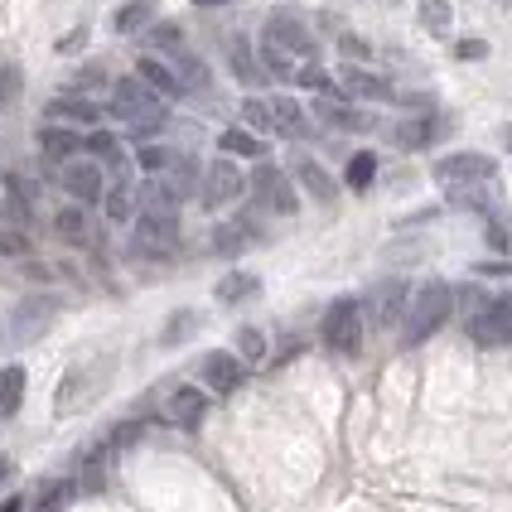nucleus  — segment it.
Listing matches in <instances>:
<instances>
[{"instance_id": "nucleus-1", "label": "nucleus", "mask_w": 512, "mask_h": 512, "mask_svg": "<svg viewBox=\"0 0 512 512\" xmlns=\"http://www.w3.org/2000/svg\"><path fill=\"white\" fill-rule=\"evenodd\" d=\"M112 116L116 121H126L131 136H136L141 145H150V136L170 121V107H165L141 78H121V83H112Z\"/></svg>"}, {"instance_id": "nucleus-2", "label": "nucleus", "mask_w": 512, "mask_h": 512, "mask_svg": "<svg viewBox=\"0 0 512 512\" xmlns=\"http://www.w3.org/2000/svg\"><path fill=\"white\" fill-rule=\"evenodd\" d=\"M450 314H455V290L445 281H426L411 300H406V319H401V339H406V348H416V343H426L435 329H445Z\"/></svg>"}, {"instance_id": "nucleus-3", "label": "nucleus", "mask_w": 512, "mask_h": 512, "mask_svg": "<svg viewBox=\"0 0 512 512\" xmlns=\"http://www.w3.org/2000/svg\"><path fill=\"white\" fill-rule=\"evenodd\" d=\"M63 300L58 295H25L20 305H10V314L0 319V348H25V343L44 339L49 324L58 319Z\"/></svg>"}, {"instance_id": "nucleus-4", "label": "nucleus", "mask_w": 512, "mask_h": 512, "mask_svg": "<svg viewBox=\"0 0 512 512\" xmlns=\"http://www.w3.org/2000/svg\"><path fill=\"white\" fill-rule=\"evenodd\" d=\"M112 358H87V363H78V368L63 372V382H58L54 392V411L58 416H78L83 406H92V401L107 392V382H112Z\"/></svg>"}, {"instance_id": "nucleus-5", "label": "nucleus", "mask_w": 512, "mask_h": 512, "mask_svg": "<svg viewBox=\"0 0 512 512\" xmlns=\"http://www.w3.org/2000/svg\"><path fill=\"white\" fill-rule=\"evenodd\" d=\"M319 334H324V343H329L334 353H343V358H353V353L363 348V334H368V319H363V305H358L353 295H343V300H334V305L324 310V324H319Z\"/></svg>"}, {"instance_id": "nucleus-6", "label": "nucleus", "mask_w": 512, "mask_h": 512, "mask_svg": "<svg viewBox=\"0 0 512 512\" xmlns=\"http://www.w3.org/2000/svg\"><path fill=\"white\" fill-rule=\"evenodd\" d=\"M493 160L479 155V150H455V155H445L440 165H435V179L445 184V189H474V184H493Z\"/></svg>"}, {"instance_id": "nucleus-7", "label": "nucleus", "mask_w": 512, "mask_h": 512, "mask_svg": "<svg viewBox=\"0 0 512 512\" xmlns=\"http://www.w3.org/2000/svg\"><path fill=\"white\" fill-rule=\"evenodd\" d=\"M179 247V213H136V252L145 256H170Z\"/></svg>"}, {"instance_id": "nucleus-8", "label": "nucleus", "mask_w": 512, "mask_h": 512, "mask_svg": "<svg viewBox=\"0 0 512 512\" xmlns=\"http://www.w3.org/2000/svg\"><path fill=\"white\" fill-rule=\"evenodd\" d=\"M252 189H256V203L271 208V213H281V218H290V213L300 208V199H295V179L285 170H276V165H261V170L252 174Z\"/></svg>"}, {"instance_id": "nucleus-9", "label": "nucleus", "mask_w": 512, "mask_h": 512, "mask_svg": "<svg viewBox=\"0 0 512 512\" xmlns=\"http://www.w3.org/2000/svg\"><path fill=\"white\" fill-rule=\"evenodd\" d=\"M469 334L479 348H503L512 343V300H488L479 314H469Z\"/></svg>"}, {"instance_id": "nucleus-10", "label": "nucleus", "mask_w": 512, "mask_h": 512, "mask_svg": "<svg viewBox=\"0 0 512 512\" xmlns=\"http://www.w3.org/2000/svg\"><path fill=\"white\" fill-rule=\"evenodd\" d=\"M242 189H247V179H242V170H237L232 160H213V165L203 170L199 199H203V208H223V203L242 199Z\"/></svg>"}, {"instance_id": "nucleus-11", "label": "nucleus", "mask_w": 512, "mask_h": 512, "mask_svg": "<svg viewBox=\"0 0 512 512\" xmlns=\"http://www.w3.org/2000/svg\"><path fill=\"white\" fill-rule=\"evenodd\" d=\"M406 300H411V290H406L401 281H382L368 295L363 319H372V329H397L401 319H406Z\"/></svg>"}, {"instance_id": "nucleus-12", "label": "nucleus", "mask_w": 512, "mask_h": 512, "mask_svg": "<svg viewBox=\"0 0 512 512\" xmlns=\"http://www.w3.org/2000/svg\"><path fill=\"white\" fill-rule=\"evenodd\" d=\"M203 387L208 392H218V397H228V392H237L242 382H247V363L237 358V353H223V348H213V353H203Z\"/></svg>"}, {"instance_id": "nucleus-13", "label": "nucleus", "mask_w": 512, "mask_h": 512, "mask_svg": "<svg viewBox=\"0 0 512 512\" xmlns=\"http://www.w3.org/2000/svg\"><path fill=\"white\" fill-rule=\"evenodd\" d=\"M58 184L73 194V203L83 208V203H97L107 194V179H102V165H92V160H68L63 170H58Z\"/></svg>"}, {"instance_id": "nucleus-14", "label": "nucleus", "mask_w": 512, "mask_h": 512, "mask_svg": "<svg viewBox=\"0 0 512 512\" xmlns=\"http://www.w3.org/2000/svg\"><path fill=\"white\" fill-rule=\"evenodd\" d=\"M266 44L271 49H281L285 58L290 54H300V58H310L314 54V34L295 15H271V25H266Z\"/></svg>"}, {"instance_id": "nucleus-15", "label": "nucleus", "mask_w": 512, "mask_h": 512, "mask_svg": "<svg viewBox=\"0 0 512 512\" xmlns=\"http://www.w3.org/2000/svg\"><path fill=\"white\" fill-rule=\"evenodd\" d=\"M445 131H450L445 116H411V121H401L392 131V141H397V150H430Z\"/></svg>"}, {"instance_id": "nucleus-16", "label": "nucleus", "mask_w": 512, "mask_h": 512, "mask_svg": "<svg viewBox=\"0 0 512 512\" xmlns=\"http://www.w3.org/2000/svg\"><path fill=\"white\" fill-rule=\"evenodd\" d=\"M136 78H141L160 102H174V97H184V87H179V78L170 73V63L165 58H155V54H145L141 63H136Z\"/></svg>"}, {"instance_id": "nucleus-17", "label": "nucleus", "mask_w": 512, "mask_h": 512, "mask_svg": "<svg viewBox=\"0 0 512 512\" xmlns=\"http://www.w3.org/2000/svg\"><path fill=\"white\" fill-rule=\"evenodd\" d=\"M39 150H44L49 165H68V160H78L83 136H78L73 126H44V131H39Z\"/></svg>"}, {"instance_id": "nucleus-18", "label": "nucleus", "mask_w": 512, "mask_h": 512, "mask_svg": "<svg viewBox=\"0 0 512 512\" xmlns=\"http://www.w3.org/2000/svg\"><path fill=\"white\" fill-rule=\"evenodd\" d=\"M343 97H358V102H392L397 92H392L387 78H377L368 68H348V73H343Z\"/></svg>"}, {"instance_id": "nucleus-19", "label": "nucleus", "mask_w": 512, "mask_h": 512, "mask_svg": "<svg viewBox=\"0 0 512 512\" xmlns=\"http://www.w3.org/2000/svg\"><path fill=\"white\" fill-rule=\"evenodd\" d=\"M252 242H256L252 213H247V218H232V223H223V228H213V252L218 256H242Z\"/></svg>"}, {"instance_id": "nucleus-20", "label": "nucleus", "mask_w": 512, "mask_h": 512, "mask_svg": "<svg viewBox=\"0 0 512 512\" xmlns=\"http://www.w3.org/2000/svg\"><path fill=\"white\" fill-rule=\"evenodd\" d=\"M203 411H208V397H203L199 387H179V392H174V397H170V421H174V426L199 430Z\"/></svg>"}, {"instance_id": "nucleus-21", "label": "nucleus", "mask_w": 512, "mask_h": 512, "mask_svg": "<svg viewBox=\"0 0 512 512\" xmlns=\"http://www.w3.org/2000/svg\"><path fill=\"white\" fill-rule=\"evenodd\" d=\"M295 179L305 184V194H310L314 203H334V179H329V170H324L319 160L300 155V160H295Z\"/></svg>"}, {"instance_id": "nucleus-22", "label": "nucleus", "mask_w": 512, "mask_h": 512, "mask_svg": "<svg viewBox=\"0 0 512 512\" xmlns=\"http://www.w3.org/2000/svg\"><path fill=\"white\" fill-rule=\"evenodd\" d=\"M107 455H112L107 445H92L83 455V469H78V479H73L78 493H102V488H107Z\"/></svg>"}, {"instance_id": "nucleus-23", "label": "nucleus", "mask_w": 512, "mask_h": 512, "mask_svg": "<svg viewBox=\"0 0 512 512\" xmlns=\"http://www.w3.org/2000/svg\"><path fill=\"white\" fill-rule=\"evenodd\" d=\"M266 112H271V126H276V131H285V136H305V107H300L295 97H271Z\"/></svg>"}, {"instance_id": "nucleus-24", "label": "nucleus", "mask_w": 512, "mask_h": 512, "mask_svg": "<svg viewBox=\"0 0 512 512\" xmlns=\"http://www.w3.org/2000/svg\"><path fill=\"white\" fill-rule=\"evenodd\" d=\"M102 199H107V218H112V223H136V208H141V203H136V184H131V179H116Z\"/></svg>"}, {"instance_id": "nucleus-25", "label": "nucleus", "mask_w": 512, "mask_h": 512, "mask_svg": "<svg viewBox=\"0 0 512 512\" xmlns=\"http://www.w3.org/2000/svg\"><path fill=\"white\" fill-rule=\"evenodd\" d=\"M49 121H63V126H68V121H73V126H87V121H97V107H92L87 97H78V92H73V97H54V102H49Z\"/></svg>"}, {"instance_id": "nucleus-26", "label": "nucleus", "mask_w": 512, "mask_h": 512, "mask_svg": "<svg viewBox=\"0 0 512 512\" xmlns=\"http://www.w3.org/2000/svg\"><path fill=\"white\" fill-rule=\"evenodd\" d=\"M170 73L179 78L184 92H203V87H208V68H203L199 54H184V49H179V54L170 58Z\"/></svg>"}, {"instance_id": "nucleus-27", "label": "nucleus", "mask_w": 512, "mask_h": 512, "mask_svg": "<svg viewBox=\"0 0 512 512\" xmlns=\"http://www.w3.org/2000/svg\"><path fill=\"white\" fill-rule=\"evenodd\" d=\"M25 368L20 363H10V368H0V416H15L20 411V401H25Z\"/></svg>"}, {"instance_id": "nucleus-28", "label": "nucleus", "mask_w": 512, "mask_h": 512, "mask_svg": "<svg viewBox=\"0 0 512 512\" xmlns=\"http://www.w3.org/2000/svg\"><path fill=\"white\" fill-rule=\"evenodd\" d=\"M256 290H261V281H256V276H247V271H232V276H223V281H218V290H213V295H218V305H242V300H252Z\"/></svg>"}, {"instance_id": "nucleus-29", "label": "nucleus", "mask_w": 512, "mask_h": 512, "mask_svg": "<svg viewBox=\"0 0 512 512\" xmlns=\"http://www.w3.org/2000/svg\"><path fill=\"white\" fill-rule=\"evenodd\" d=\"M218 145H223L228 155H252V160H261V155H266V141H256L247 126H228V131L218 136Z\"/></svg>"}, {"instance_id": "nucleus-30", "label": "nucleus", "mask_w": 512, "mask_h": 512, "mask_svg": "<svg viewBox=\"0 0 512 512\" xmlns=\"http://www.w3.org/2000/svg\"><path fill=\"white\" fill-rule=\"evenodd\" d=\"M54 232L63 242H87V213L78 203H68V208H58L54 213Z\"/></svg>"}, {"instance_id": "nucleus-31", "label": "nucleus", "mask_w": 512, "mask_h": 512, "mask_svg": "<svg viewBox=\"0 0 512 512\" xmlns=\"http://www.w3.org/2000/svg\"><path fill=\"white\" fill-rule=\"evenodd\" d=\"M343 179H348V189H372V179H377V155L372 150H358L353 160H348V170H343Z\"/></svg>"}, {"instance_id": "nucleus-32", "label": "nucleus", "mask_w": 512, "mask_h": 512, "mask_svg": "<svg viewBox=\"0 0 512 512\" xmlns=\"http://www.w3.org/2000/svg\"><path fill=\"white\" fill-rule=\"evenodd\" d=\"M150 15H155V0H126V5H121V10L112 15V25L121 29V34H136V29H141Z\"/></svg>"}, {"instance_id": "nucleus-33", "label": "nucleus", "mask_w": 512, "mask_h": 512, "mask_svg": "<svg viewBox=\"0 0 512 512\" xmlns=\"http://www.w3.org/2000/svg\"><path fill=\"white\" fill-rule=\"evenodd\" d=\"M194 329H199V314H194V310H174L170 324H165V334H160V343H165V348H174V343L189 339Z\"/></svg>"}, {"instance_id": "nucleus-34", "label": "nucleus", "mask_w": 512, "mask_h": 512, "mask_svg": "<svg viewBox=\"0 0 512 512\" xmlns=\"http://www.w3.org/2000/svg\"><path fill=\"white\" fill-rule=\"evenodd\" d=\"M421 25H426L430 34H450V25H455L450 0H426V5H421Z\"/></svg>"}, {"instance_id": "nucleus-35", "label": "nucleus", "mask_w": 512, "mask_h": 512, "mask_svg": "<svg viewBox=\"0 0 512 512\" xmlns=\"http://www.w3.org/2000/svg\"><path fill=\"white\" fill-rule=\"evenodd\" d=\"M174 155H179V150H165V145H141V150H136V165H141L145 174H165L174 165Z\"/></svg>"}, {"instance_id": "nucleus-36", "label": "nucleus", "mask_w": 512, "mask_h": 512, "mask_svg": "<svg viewBox=\"0 0 512 512\" xmlns=\"http://www.w3.org/2000/svg\"><path fill=\"white\" fill-rule=\"evenodd\" d=\"M237 358H242V363H261V358H266V334L252 329V324L237 329Z\"/></svg>"}, {"instance_id": "nucleus-37", "label": "nucleus", "mask_w": 512, "mask_h": 512, "mask_svg": "<svg viewBox=\"0 0 512 512\" xmlns=\"http://www.w3.org/2000/svg\"><path fill=\"white\" fill-rule=\"evenodd\" d=\"M228 49H232V73H237L242 83H256L261 73H256V63H252V49H247V39H232Z\"/></svg>"}, {"instance_id": "nucleus-38", "label": "nucleus", "mask_w": 512, "mask_h": 512, "mask_svg": "<svg viewBox=\"0 0 512 512\" xmlns=\"http://www.w3.org/2000/svg\"><path fill=\"white\" fill-rule=\"evenodd\" d=\"M0 256L25 261V256H29V232L25 228H0Z\"/></svg>"}, {"instance_id": "nucleus-39", "label": "nucleus", "mask_w": 512, "mask_h": 512, "mask_svg": "<svg viewBox=\"0 0 512 512\" xmlns=\"http://www.w3.org/2000/svg\"><path fill=\"white\" fill-rule=\"evenodd\" d=\"M141 435H145L141 421H121V426H116L112 435H107V450H126V445H136Z\"/></svg>"}, {"instance_id": "nucleus-40", "label": "nucleus", "mask_w": 512, "mask_h": 512, "mask_svg": "<svg viewBox=\"0 0 512 512\" xmlns=\"http://www.w3.org/2000/svg\"><path fill=\"white\" fill-rule=\"evenodd\" d=\"M242 116H247V131H252V136L256 131H276V126H271V112H266V102H256V97L252 102H242Z\"/></svg>"}, {"instance_id": "nucleus-41", "label": "nucleus", "mask_w": 512, "mask_h": 512, "mask_svg": "<svg viewBox=\"0 0 512 512\" xmlns=\"http://www.w3.org/2000/svg\"><path fill=\"white\" fill-rule=\"evenodd\" d=\"M295 83L300 87H310V92H329V73H324V68H319V63H305V68H300V73H295Z\"/></svg>"}, {"instance_id": "nucleus-42", "label": "nucleus", "mask_w": 512, "mask_h": 512, "mask_svg": "<svg viewBox=\"0 0 512 512\" xmlns=\"http://www.w3.org/2000/svg\"><path fill=\"white\" fill-rule=\"evenodd\" d=\"M15 92H20V68H10V63H5V68H0V112L15 102Z\"/></svg>"}, {"instance_id": "nucleus-43", "label": "nucleus", "mask_w": 512, "mask_h": 512, "mask_svg": "<svg viewBox=\"0 0 512 512\" xmlns=\"http://www.w3.org/2000/svg\"><path fill=\"white\" fill-rule=\"evenodd\" d=\"M150 44H160V49H174V54H179L184 34H179V25H155L150 29Z\"/></svg>"}, {"instance_id": "nucleus-44", "label": "nucleus", "mask_w": 512, "mask_h": 512, "mask_svg": "<svg viewBox=\"0 0 512 512\" xmlns=\"http://www.w3.org/2000/svg\"><path fill=\"white\" fill-rule=\"evenodd\" d=\"M261 58H266V68L276 73V78H295V68H290V58L281 49H271V44H261Z\"/></svg>"}, {"instance_id": "nucleus-45", "label": "nucleus", "mask_w": 512, "mask_h": 512, "mask_svg": "<svg viewBox=\"0 0 512 512\" xmlns=\"http://www.w3.org/2000/svg\"><path fill=\"white\" fill-rule=\"evenodd\" d=\"M107 83V68H78L73 73V92H87V87H102Z\"/></svg>"}, {"instance_id": "nucleus-46", "label": "nucleus", "mask_w": 512, "mask_h": 512, "mask_svg": "<svg viewBox=\"0 0 512 512\" xmlns=\"http://www.w3.org/2000/svg\"><path fill=\"white\" fill-rule=\"evenodd\" d=\"M464 63H474V58H488V39H459V49H455Z\"/></svg>"}, {"instance_id": "nucleus-47", "label": "nucleus", "mask_w": 512, "mask_h": 512, "mask_svg": "<svg viewBox=\"0 0 512 512\" xmlns=\"http://www.w3.org/2000/svg\"><path fill=\"white\" fill-rule=\"evenodd\" d=\"M474 276H512V266L508 261H479V266H474Z\"/></svg>"}, {"instance_id": "nucleus-48", "label": "nucleus", "mask_w": 512, "mask_h": 512, "mask_svg": "<svg viewBox=\"0 0 512 512\" xmlns=\"http://www.w3.org/2000/svg\"><path fill=\"white\" fill-rule=\"evenodd\" d=\"M484 237H488V247H493V252H503V247H508V237H503L498 223H484Z\"/></svg>"}, {"instance_id": "nucleus-49", "label": "nucleus", "mask_w": 512, "mask_h": 512, "mask_svg": "<svg viewBox=\"0 0 512 512\" xmlns=\"http://www.w3.org/2000/svg\"><path fill=\"white\" fill-rule=\"evenodd\" d=\"M0 512H25V493H10V498L0 503Z\"/></svg>"}, {"instance_id": "nucleus-50", "label": "nucleus", "mask_w": 512, "mask_h": 512, "mask_svg": "<svg viewBox=\"0 0 512 512\" xmlns=\"http://www.w3.org/2000/svg\"><path fill=\"white\" fill-rule=\"evenodd\" d=\"M10 474H15V464H10V455H0V488L10 484Z\"/></svg>"}, {"instance_id": "nucleus-51", "label": "nucleus", "mask_w": 512, "mask_h": 512, "mask_svg": "<svg viewBox=\"0 0 512 512\" xmlns=\"http://www.w3.org/2000/svg\"><path fill=\"white\" fill-rule=\"evenodd\" d=\"M194 5H203V10H213V5H232V0H194Z\"/></svg>"}, {"instance_id": "nucleus-52", "label": "nucleus", "mask_w": 512, "mask_h": 512, "mask_svg": "<svg viewBox=\"0 0 512 512\" xmlns=\"http://www.w3.org/2000/svg\"><path fill=\"white\" fill-rule=\"evenodd\" d=\"M503 145H508V150H512V121H508V126H503Z\"/></svg>"}, {"instance_id": "nucleus-53", "label": "nucleus", "mask_w": 512, "mask_h": 512, "mask_svg": "<svg viewBox=\"0 0 512 512\" xmlns=\"http://www.w3.org/2000/svg\"><path fill=\"white\" fill-rule=\"evenodd\" d=\"M503 5H512V0H503Z\"/></svg>"}]
</instances>
